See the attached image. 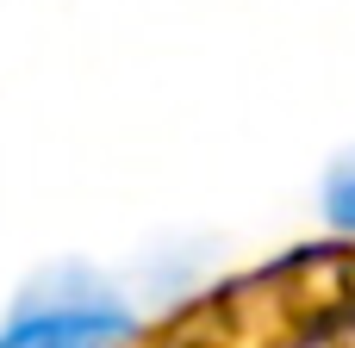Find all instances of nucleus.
Masks as SVG:
<instances>
[{
	"label": "nucleus",
	"instance_id": "nucleus-3",
	"mask_svg": "<svg viewBox=\"0 0 355 348\" xmlns=\"http://www.w3.org/2000/svg\"><path fill=\"white\" fill-rule=\"evenodd\" d=\"M0 348H6V342H0Z\"/></svg>",
	"mask_w": 355,
	"mask_h": 348
},
{
	"label": "nucleus",
	"instance_id": "nucleus-2",
	"mask_svg": "<svg viewBox=\"0 0 355 348\" xmlns=\"http://www.w3.org/2000/svg\"><path fill=\"white\" fill-rule=\"evenodd\" d=\"M324 212H331V224L355 230V156L331 168V181H324Z\"/></svg>",
	"mask_w": 355,
	"mask_h": 348
},
{
	"label": "nucleus",
	"instance_id": "nucleus-1",
	"mask_svg": "<svg viewBox=\"0 0 355 348\" xmlns=\"http://www.w3.org/2000/svg\"><path fill=\"white\" fill-rule=\"evenodd\" d=\"M131 330H137V318L106 280H94L81 268H56L12 305V324L0 342L6 348H112Z\"/></svg>",
	"mask_w": 355,
	"mask_h": 348
}]
</instances>
